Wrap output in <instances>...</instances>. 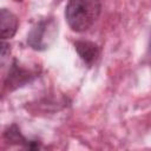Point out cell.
Instances as JSON below:
<instances>
[{"label":"cell","instance_id":"4","mask_svg":"<svg viewBox=\"0 0 151 151\" xmlns=\"http://www.w3.org/2000/svg\"><path fill=\"white\" fill-rule=\"evenodd\" d=\"M74 46H76V50L79 57L88 65L93 64L99 57V48L94 42L80 40V41H76Z\"/></svg>","mask_w":151,"mask_h":151},{"label":"cell","instance_id":"5","mask_svg":"<svg viewBox=\"0 0 151 151\" xmlns=\"http://www.w3.org/2000/svg\"><path fill=\"white\" fill-rule=\"evenodd\" d=\"M147 54H149V59H150V64H151V38H150V44H149V52H147Z\"/></svg>","mask_w":151,"mask_h":151},{"label":"cell","instance_id":"3","mask_svg":"<svg viewBox=\"0 0 151 151\" xmlns=\"http://www.w3.org/2000/svg\"><path fill=\"white\" fill-rule=\"evenodd\" d=\"M0 21H1V38L4 40L12 38L18 29V18L11 11L2 8L0 11Z\"/></svg>","mask_w":151,"mask_h":151},{"label":"cell","instance_id":"2","mask_svg":"<svg viewBox=\"0 0 151 151\" xmlns=\"http://www.w3.org/2000/svg\"><path fill=\"white\" fill-rule=\"evenodd\" d=\"M57 25L52 19H45L39 21L28 33V45L38 51L46 50L55 38Z\"/></svg>","mask_w":151,"mask_h":151},{"label":"cell","instance_id":"1","mask_svg":"<svg viewBox=\"0 0 151 151\" xmlns=\"http://www.w3.org/2000/svg\"><path fill=\"white\" fill-rule=\"evenodd\" d=\"M100 8L99 0H70L65 9V17L73 31L84 32L97 21Z\"/></svg>","mask_w":151,"mask_h":151}]
</instances>
